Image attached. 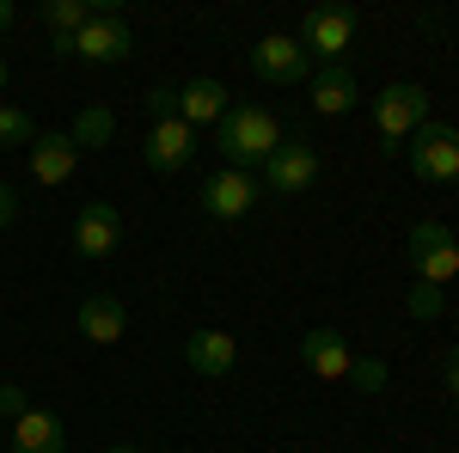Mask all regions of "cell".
Returning a JSON list of instances; mask_svg holds the SVG:
<instances>
[{"label": "cell", "instance_id": "44dd1931", "mask_svg": "<svg viewBox=\"0 0 459 453\" xmlns=\"http://www.w3.org/2000/svg\"><path fill=\"white\" fill-rule=\"evenodd\" d=\"M31 141H37L31 110H19V105H0V147H31Z\"/></svg>", "mask_w": 459, "mask_h": 453}, {"label": "cell", "instance_id": "30bf717a", "mask_svg": "<svg viewBox=\"0 0 459 453\" xmlns=\"http://www.w3.org/2000/svg\"><path fill=\"white\" fill-rule=\"evenodd\" d=\"M129 49H135V37H129V25H123L117 13H92L86 31L74 37V56H80V62H123Z\"/></svg>", "mask_w": 459, "mask_h": 453}, {"label": "cell", "instance_id": "484cf974", "mask_svg": "<svg viewBox=\"0 0 459 453\" xmlns=\"http://www.w3.org/2000/svg\"><path fill=\"white\" fill-rule=\"evenodd\" d=\"M441 380H447V392L459 398V344H454V355H447V368H441Z\"/></svg>", "mask_w": 459, "mask_h": 453}, {"label": "cell", "instance_id": "cb8c5ba5", "mask_svg": "<svg viewBox=\"0 0 459 453\" xmlns=\"http://www.w3.org/2000/svg\"><path fill=\"white\" fill-rule=\"evenodd\" d=\"M435 307H441V288H429V282H417V294H411V313H417V318H429Z\"/></svg>", "mask_w": 459, "mask_h": 453}, {"label": "cell", "instance_id": "3957f363", "mask_svg": "<svg viewBox=\"0 0 459 453\" xmlns=\"http://www.w3.org/2000/svg\"><path fill=\"white\" fill-rule=\"evenodd\" d=\"M355 37V13L350 6H313L307 19H300V49L325 62V68H343V49H350Z\"/></svg>", "mask_w": 459, "mask_h": 453}, {"label": "cell", "instance_id": "7a4b0ae2", "mask_svg": "<svg viewBox=\"0 0 459 453\" xmlns=\"http://www.w3.org/2000/svg\"><path fill=\"white\" fill-rule=\"evenodd\" d=\"M404 251H411V270H417V282H429V288H447V282L459 276V240L441 227V221H417Z\"/></svg>", "mask_w": 459, "mask_h": 453}, {"label": "cell", "instance_id": "277c9868", "mask_svg": "<svg viewBox=\"0 0 459 453\" xmlns=\"http://www.w3.org/2000/svg\"><path fill=\"white\" fill-rule=\"evenodd\" d=\"M411 172L423 184H454L459 178V129L454 123H423L411 135Z\"/></svg>", "mask_w": 459, "mask_h": 453}, {"label": "cell", "instance_id": "9a60e30c", "mask_svg": "<svg viewBox=\"0 0 459 453\" xmlns=\"http://www.w3.org/2000/svg\"><path fill=\"white\" fill-rule=\"evenodd\" d=\"M184 362H190L196 374L221 380V374H233V362H239V344H233L227 331H190V344H184Z\"/></svg>", "mask_w": 459, "mask_h": 453}, {"label": "cell", "instance_id": "9c48e42d", "mask_svg": "<svg viewBox=\"0 0 459 453\" xmlns=\"http://www.w3.org/2000/svg\"><path fill=\"white\" fill-rule=\"evenodd\" d=\"M117 245H123V214L110 203H86L74 214V251L80 257H110Z\"/></svg>", "mask_w": 459, "mask_h": 453}, {"label": "cell", "instance_id": "d4e9b609", "mask_svg": "<svg viewBox=\"0 0 459 453\" xmlns=\"http://www.w3.org/2000/svg\"><path fill=\"white\" fill-rule=\"evenodd\" d=\"M13 214H19V203H13V184L0 178V227H13Z\"/></svg>", "mask_w": 459, "mask_h": 453}, {"label": "cell", "instance_id": "f546056e", "mask_svg": "<svg viewBox=\"0 0 459 453\" xmlns=\"http://www.w3.org/2000/svg\"><path fill=\"white\" fill-rule=\"evenodd\" d=\"M454 190H459V178H454Z\"/></svg>", "mask_w": 459, "mask_h": 453}, {"label": "cell", "instance_id": "4fadbf2b", "mask_svg": "<svg viewBox=\"0 0 459 453\" xmlns=\"http://www.w3.org/2000/svg\"><path fill=\"white\" fill-rule=\"evenodd\" d=\"M74 325H80V337H86V344H123L129 313H123V301H117V294H86V301H80V313H74Z\"/></svg>", "mask_w": 459, "mask_h": 453}, {"label": "cell", "instance_id": "ffe728a7", "mask_svg": "<svg viewBox=\"0 0 459 453\" xmlns=\"http://www.w3.org/2000/svg\"><path fill=\"white\" fill-rule=\"evenodd\" d=\"M68 135H74V147H105V141L117 135V117H110L105 105H92V110H80V123H74Z\"/></svg>", "mask_w": 459, "mask_h": 453}, {"label": "cell", "instance_id": "f1b7e54d", "mask_svg": "<svg viewBox=\"0 0 459 453\" xmlns=\"http://www.w3.org/2000/svg\"><path fill=\"white\" fill-rule=\"evenodd\" d=\"M0 92H6V56H0Z\"/></svg>", "mask_w": 459, "mask_h": 453}, {"label": "cell", "instance_id": "52a82bcc", "mask_svg": "<svg viewBox=\"0 0 459 453\" xmlns=\"http://www.w3.org/2000/svg\"><path fill=\"white\" fill-rule=\"evenodd\" d=\"M318 178V147L307 141H282L270 160H264V184L276 190V196H307Z\"/></svg>", "mask_w": 459, "mask_h": 453}, {"label": "cell", "instance_id": "ac0fdd59", "mask_svg": "<svg viewBox=\"0 0 459 453\" xmlns=\"http://www.w3.org/2000/svg\"><path fill=\"white\" fill-rule=\"evenodd\" d=\"M350 105H355V80H350V68H325V74H313V110H318V117H343Z\"/></svg>", "mask_w": 459, "mask_h": 453}, {"label": "cell", "instance_id": "5bb4252c", "mask_svg": "<svg viewBox=\"0 0 459 453\" xmlns=\"http://www.w3.org/2000/svg\"><path fill=\"white\" fill-rule=\"evenodd\" d=\"M74 166H80V147H74V135H37L31 141V178L37 184H68Z\"/></svg>", "mask_w": 459, "mask_h": 453}, {"label": "cell", "instance_id": "e0dca14e", "mask_svg": "<svg viewBox=\"0 0 459 453\" xmlns=\"http://www.w3.org/2000/svg\"><path fill=\"white\" fill-rule=\"evenodd\" d=\"M178 117L196 129V123H221L227 117V86L221 80H190L184 92H178Z\"/></svg>", "mask_w": 459, "mask_h": 453}, {"label": "cell", "instance_id": "8fae6325", "mask_svg": "<svg viewBox=\"0 0 459 453\" xmlns=\"http://www.w3.org/2000/svg\"><path fill=\"white\" fill-rule=\"evenodd\" d=\"M196 160V129L184 123V117H160L153 129H147V166L153 172H178V166H190Z\"/></svg>", "mask_w": 459, "mask_h": 453}, {"label": "cell", "instance_id": "2e32d148", "mask_svg": "<svg viewBox=\"0 0 459 453\" xmlns=\"http://www.w3.org/2000/svg\"><path fill=\"white\" fill-rule=\"evenodd\" d=\"M13 453H68L62 417L56 411H25V417L13 423Z\"/></svg>", "mask_w": 459, "mask_h": 453}, {"label": "cell", "instance_id": "83f0119b", "mask_svg": "<svg viewBox=\"0 0 459 453\" xmlns=\"http://www.w3.org/2000/svg\"><path fill=\"white\" fill-rule=\"evenodd\" d=\"M105 453H142V448H129V441H117V448H105Z\"/></svg>", "mask_w": 459, "mask_h": 453}, {"label": "cell", "instance_id": "5b68a950", "mask_svg": "<svg viewBox=\"0 0 459 453\" xmlns=\"http://www.w3.org/2000/svg\"><path fill=\"white\" fill-rule=\"evenodd\" d=\"M423 123H429V92L411 86V80H398V86H386L374 99V129H380V141H411Z\"/></svg>", "mask_w": 459, "mask_h": 453}, {"label": "cell", "instance_id": "ba28073f", "mask_svg": "<svg viewBox=\"0 0 459 453\" xmlns=\"http://www.w3.org/2000/svg\"><path fill=\"white\" fill-rule=\"evenodd\" d=\"M203 214H214V221H239V214H251V203H257V178L239 172V166H221L214 178H203Z\"/></svg>", "mask_w": 459, "mask_h": 453}, {"label": "cell", "instance_id": "603a6c76", "mask_svg": "<svg viewBox=\"0 0 459 453\" xmlns=\"http://www.w3.org/2000/svg\"><path fill=\"white\" fill-rule=\"evenodd\" d=\"M25 411H31V405H25V386H0V417H6V423H19Z\"/></svg>", "mask_w": 459, "mask_h": 453}, {"label": "cell", "instance_id": "4316f807", "mask_svg": "<svg viewBox=\"0 0 459 453\" xmlns=\"http://www.w3.org/2000/svg\"><path fill=\"white\" fill-rule=\"evenodd\" d=\"M6 25H13V0H0V31H6Z\"/></svg>", "mask_w": 459, "mask_h": 453}, {"label": "cell", "instance_id": "d6986e66", "mask_svg": "<svg viewBox=\"0 0 459 453\" xmlns=\"http://www.w3.org/2000/svg\"><path fill=\"white\" fill-rule=\"evenodd\" d=\"M86 19H92L86 0H43V25H49L56 37H80V31H86Z\"/></svg>", "mask_w": 459, "mask_h": 453}, {"label": "cell", "instance_id": "7c38bea8", "mask_svg": "<svg viewBox=\"0 0 459 453\" xmlns=\"http://www.w3.org/2000/svg\"><path fill=\"white\" fill-rule=\"evenodd\" d=\"M300 362L313 368L318 380H350V368H355V349L343 344V331L318 325V331H307V337H300Z\"/></svg>", "mask_w": 459, "mask_h": 453}, {"label": "cell", "instance_id": "8992f818", "mask_svg": "<svg viewBox=\"0 0 459 453\" xmlns=\"http://www.w3.org/2000/svg\"><path fill=\"white\" fill-rule=\"evenodd\" d=\"M307 68H313V56L300 49V37L270 31V37L251 43V74H257L264 86H294V80H307Z\"/></svg>", "mask_w": 459, "mask_h": 453}, {"label": "cell", "instance_id": "6da1fadb", "mask_svg": "<svg viewBox=\"0 0 459 453\" xmlns=\"http://www.w3.org/2000/svg\"><path fill=\"white\" fill-rule=\"evenodd\" d=\"M282 141H288L282 123H276L264 105H227V117L214 123V147H221V160H227V166H239V172L264 166Z\"/></svg>", "mask_w": 459, "mask_h": 453}, {"label": "cell", "instance_id": "7402d4cb", "mask_svg": "<svg viewBox=\"0 0 459 453\" xmlns=\"http://www.w3.org/2000/svg\"><path fill=\"white\" fill-rule=\"evenodd\" d=\"M350 380L361 386V392H380V386H386V362H355Z\"/></svg>", "mask_w": 459, "mask_h": 453}]
</instances>
